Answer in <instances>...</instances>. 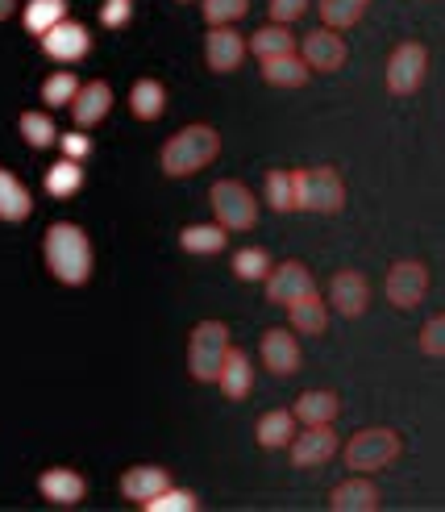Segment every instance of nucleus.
I'll use <instances>...</instances> for the list:
<instances>
[{"label":"nucleus","mask_w":445,"mask_h":512,"mask_svg":"<svg viewBox=\"0 0 445 512\" xmlns=\"http://www.w3.org/2000/svg\"><path fill=\"white\" fill-rule=\"evenodd\" d=\"M42 254H46L50 275L63 279L67 288H84L92 279V242L80 225H71V221L50 225L42 238Z\"/></svg>","instance_id":"f257e3e1"},{"label":"nucleus","mask_w":445,"mask_h":512,"mask_svg":"<svg viewBox=\"0 0 445 512\" xmlns=\"http://www.w3.org/2000/svg\"><path fill=\"white\" fill-rule=\"evenodd\" d=\"M221 150V138L213 125H183V130L175 138H167L163 146V171L183 179V175H196L200 167H208L217 159Z\"/></svg>","instance_id":"f03ea898"},{"label":"nucleus","mask_w":445,"mask_h":512,"mask_svg":"<svg viewBox=\"0 0 445 512\" xmlns=\"http://www.w3.org/2000/svg\"><path fill=\"white\" fill-rule=\"evenodd\" d=\"M292 184H296V209L308 213H342L346 204V184L333 167H300L292 171Z\"/></svg>","instance_id":"7ed1b4c3"},{"label":"nucleus","mask_w":445,"mask_h":512,"mask_svg":"<svg viewBox=\"0 0 445 512\" xmlns=\"http://www.w3.org/2000/svg\"><path fill=\"white\" fill-rule=\"evenodd\" d=\"M229 354V329L221 321H200L188 342V371L200 383H217Z\"/></svg>","instance_id":"20e7f679"},{"label":"nucleus","mask_w":445,"mask_h":512,"mask_svg":"<svg viewBox=\"0 0 445 512\" xmlns=\"http://www.w3.org/2000/svg\"><path fill=\"white\" fill-rule=\"evenodd\" d=\"M400 433L396 429H362V433H354V438L346 442V450H342V458H346V467L350 471H358V475H366V471H383V467H391L400 458Z\"/></svg>","instance_id":"39448f33"},{"label":"nucleus","mask_w":445,"mask_h":512,"mask_svg":"<svg viewBox=\"0 0 445 512\" xmlns=\"http://www.w3.org/2000/svg\"><path fill=\"white\" fill-rule=\"evenodd\" d=\"M208 204H213V213L225 229H254L258 225V204L242 179H217L213 192H208Z\"/></svg>","instance_id":"423d86ee"},{"label":"nucleus","mask_w":445,"mask_h":512,"mask_svg":"<svg viewBox=\"0 0 445 512\" xmlns=\"http://www.w3.org/2000/svg\"><path fill=\"white\" fill-rule=\"evenodd\" d=\"M425 71H429V50L421 42H400L387 59V92L391 96H412L425 84Z\"/></svg>","instance_id":"0eeeda50"},{"label":"nucleus","mask_w":445,"mask_h":512,"mask_svg":"<svg viewBox=\"0 0 445 512\" xmlns=\"http://www.w3.org/2000/svg\"><path fill=\"white\" fill-rule=\"evenodd\" d=\"M429 292V271L425 263H416V259H404L387 271V300L396 304V309H416V304L425 300Z\"/></svg>","instance_id":"6e6552de"},{"label":"nucleus","mask_w":445,"mask_h":512,"mask_svg":"<svg viewBox=\"0 0 445 512\" xmlns=\"http://www.w3.org/2000/svg\"><path fill=\"white\" fill-rule=\"evenodd\" d=\"M246 59V38L233 25H208L204 34V63L208 71H233Z\"/></svg>","instance_id":"1a4fd4ad"},{"label":"nucleus","mask_w":445,"mask_h":512,"mask_svg":"<svg viewBox=\"0 0 445 512\" xmlns=\"http://www.w3.org/2000/svg\"><path fill=\"white\" fill-rule=\"evenodd\" d=\"M292 463L296 467H321V463H329V458L342 450V442H337V433H333V425H304V433L300 438H292Z\"/></svg>","instance_id":"9d476101"},{"label":"nucleus","mask_w":445,"mask_h":512,"mask_svg":"<svg viewBox=\"0 0 445 512\" xmlns=\"http://www.w3.org/2000/svg\"><path fill=\"white\" fill-rule=\"evenodd\" d=\"M308 292H317V284H312V275H308V267L304 263H279L271 275H267V300L271 304H296V300H304Z\"/></svg>","instance_id":"9b49d317"},{"label":"nucleus","mask_w":445,"mask_h":512,"mask_svg":"<svg viewBox=\"0 0 445 512\" xmlns=\"http://www.w3.org/2000/svg\"><path fill=\"white\" fill-rule=\"evenodd\" d=\"M329 300L342 317H362L366 304H371V284H366L362 271H337L329 279Z\"/></svg>","instance_id":"f8f14e48"},{"label":"nucleus","mask_w":445,"mask_h":512,"mask_svg":"<svg viewBox=\"0 0 445 512\" xmlns=\"http://www.w3.org/2000/svg\"><path fill=\"white\" fill-rule=\"evenodd\" d=\"M300 55H304V63L312 71H337V67L346 63V42H342V34L325 25V30H312L300 42Z\"/></svg>","instance_id":"ddd939ff"},{"label":"nucleus","mask_w":445,"mask_h":512,"mask_svg":"<svg viewBox=\"0 0 445 512\" xmlns=\"http://www.w3.org/2000/svg\"><path fill=\"white\" fill-rule=\"evenodd\" d=\"M42 50L50 59H59V63H75V59H84L92 50V34L84 30L80 21H59L55 30L42 38Z\"/></svg>","instance_id":"4468645a"},{"label":"nucleus","mask_w":445,"mask_h":512,"mask_svg":"<svg viewBox=\"0 0 445 512\" xmlns=\"http://www.w3.org/2000/svg\"><path fill=\"white\" fill-rule=\"evenodd\" d=\"M263 363L275 375H296L300 371V342L292 329H267L263 334Z\"/></svg>","instance_id":"2eb2a0df"},{"label":"nucleus","mask_w":445,"mask_h":512,"mask_svg":"<svg viewBox=\"0 0 445 512\" xmlns=\"http://www.w3.org/2000/svg\"><path fill=\"white\" fill-rule=\"evenodd\" d=\"M171 488V475L163 467H129L121 475V496L125 500H134V504H150L159 492Z\"/></svg>","instance_id":"dca6fc26"},{"label":"nucleus","mask_w":445,"mask_h":512,"mask_svg":"<svg viewBox=\"0 0 445 512\" xmlns=\"http://www.w3.org/2000/svg\"><path fill=\"white\" fill-rule=\"evenodd\" d=\"M109 105H113V88L109 84H84L80 88V96L71 100V113H75V125L80 130H92V125H100L104 121V113H109Z\"/></svg>","instance_id":"f3484780"},{"label":"nucleus","mask_w":445,"mask_h":512,"mask_svg":"<svg viewBox=\"0 0 445 512\" xmlns=\"http://www.w3.org/2000/svg\"><path fill=\"white\" fill-rule=\"evenodd\" d=\"M329 508L333 512H375L379 508V488L371 479H346V483L333 488Z\"/></svg>","instance_id":"a211bd4d"},{"label":"nucleus","mask_w":445,"mask_h":512,"mask_svg":"<svg viewBox=\"0 0 445 512\" xmlns=\"http://www.w3.org/2000/svg\"><path fill=\"white\" fill-rule=\"evenodd\" d=\"M38 492H42L50 504H75V500H84L88 483H84V475H75V471H67V467H50V471H42V479H38Z\"/></svg>","instance_id":"6ab92c4d"},{"label":"nucleus","mask_w":445,"mask_h":512,"mask_svg":"<svg viewBox=\"0 0 445 512\" xmlns=\"http://www.w3.org/2000/svg\"><path fill=\"white\" fill-rule=\"evenodd\" d=\"M308 63H304V55H275V59H263V80L271 84V88H304L308 84Z\"/></svg>","instance_id":"aec40b11"},{"label":"nucleus","mask_w":445,"mask_h":512,"mask_svg":"<svg viewBox=\"0 0 445 512\" xmlns=\"http://www.w3.org/2000/svg\"><path fill=\"white\" fill-rule=\"evenodd\" d=\"M292 413H296V421H304V425H333L337 413H342V400H337V392L317 388V392H304V396L296 400Z\"/></svg>","instance_id":"412c9836"},{"label":"nucleus","mask_w":445,"mask_h":512,"mask_svg":"<svg viewBox=\"0 0 445 512\" xmlns=\"http://www.w3.org/2000/svg\"><path fill=\"white\" fill-rule=\"evenodd\" d=\"M221 392L229 396V400H246L250 396V388H254V371H250V358H246V350H233L229 346V354H225V367H221Z\"/></svg>","instance_id":"4be33fe9"},{"label":"nucleus","mask_w":445,"mask_h":512,"mask_svg":"<svg viewBox=\"0 0 445 512\" xmlns=\"http://www.w3.org/2000/svg\"><path fill=\"white\" fill-rule=\"evenodd\" d=\"M258 446L263 450H283V446H292L296 438V413L292 408H271V413L258 421Z\"/></svg>","instance_id":"5701e85b"},{"label":"nucleus","mask_w":445,"mask_h":512,"mask_svg":"<svg viewBox=\"0 0 445 512\" xmlns=\"http://www.w3.org/2000/svg\"><path fill=\"white\" fill-rule=\"evenodd\" d=\"M34 213V196L25 192V184L0 167V221H25Z\"/></svg>","instance_id":"b1692460"},{"label":"nucleus","mask_w":445,"mask_h":512,"mask_svg":"<svg viewBox=\"0 0 445 512\" xmlns=\"http://www.w3.org/2000/svg\"><path fill=\"white\" fill-rule=\"evenodd\" d=\"M287 317H292V329L296 334H325V325H329V313H325V300L317 292H308L304 300L296 304H287Z\"/></svg>","instance_id":"393cba45"},{"label":"nucleus","mask_w":445,"mask_h":512,"mask_svg":"<svg viewBox=\"0 0 445 512\" xmlns=\"http://www.w3.org/2000/svg\"><path fill=\"white\" fill-rule=\"evenodd\" d=\"M129 109H134L138 121H159L167 109V88L159 80H138L134 92H129Z\"/></svg>","instance_id":"a878e982"},{"label":"nucleus","mask_w":445,"mask_h":512,"mask_svg":"<svg viewBox=\"0 0 445 512\" xmlns=\"http://www.w3.org/2000/svg\"><path fill=\"white\" fill-rule=\"evenodd\" d=\"M21 21H25V30H30V34L46 38L59 21H67V0H30Z\"/></svg>","instance_id":"bb28decb"},{"label":"nucleus","mask_w":445,"mask_h":512,"mask_svg":"<svg viewBox=\"0 0 445 512\" xmlns=\"http://www.w3.org/2000/svg\"><path fill=\"white\" fill-rule=\"evenodd\" d=\"M250 50L258 59H275V55H292L296 50V38H292V30H287V25H263V30H258L254 38H250Z\"/></svg>","instance_id":"cd10ccee"},{"label":"nucleus","mask_w":445,"mask_h":512,"mask_svg":"<svg viewBox=\"0 0 445 512\" xmlns=\"http://www.w3.org/2000/svg\"><path fill=\"white\" fill-rule=\"evenodd\" d=\"M225 234H229V229L221 221L217 225H188L179 234V246L188 250V254H217L225 246Z\"/></svg>","instance_id":"c85d7f7f"},{"label":"nucleus","mask_w":445,"mask_h":512,"mask_svg":"<svg viewBox=\"0 0 445 512\" xmlns=\"http://www.w3.org/2000/svg\"><path fill=\"white\" fill-rule=\"evenodd\" d=\"M80 188H84V171H80V163H75V159H63V163H55L46 171V192L55 200H67Z\"/></svg>","instance_id":"c756f323"},{"label":"nucleus","mask_w":445,"mask_h":512,"mask_svg":"<svg viewBox=\"0 0 445 512\" xmlns=\"http://www.w3.org/2000/svg\"><path fill=\"white\" fill-rule=\"evenodd\" d=\"M366 5H371V0H321V21L329 30H350L366 13Z\"/></svg>","instance_id":"7c9ffc66"},{"label":"nucleus","mask_w":445,"mask_h":512,"mask_svg":"<svg viewBox=\"0 0 445 512\" xmlns=\"http://www.w3.org/2000/svg\"><path fill=\"white\" fill-rule=\"evenodd\" d=\"M267 204H271L275 213H292V209H296L292 171H267Z\"/></svg>","instance_id":"2f4dec72"},{"label":"nucleus","mask_w":445,"mask_h":512,"mask_svg":"<svg viewBox=\"0 0 445 512\" xmlns=\"http://www.w3.org/2000/svg\"><path fill=\"white\" fill-rule=\"evenodd\" d=\"M275 267H271V254L267 250H258V246H246L233 254V275L238 279H267Z\"/></svg>","instance_id":"473e14b6"},{"label":"nucleus","mask_w":445,"mask_h":512,"mask_svg":"<svg viewBox=\"0 0 445 512\" xmlns=\"http://www.w3.org/2000/svg\"><path fill=\"white\" fill-rule=\"evenodd\" d=\"M17 130H21V138H25V142H30V146H38V150H46L50 142L59 138V134H55V121H50L46 113H21Z\"/></svg>","instance_id":"72a5a7b5"},{"label":"nucleus","mask_w":445,"mask_h":512,"mask_svg":"<svg viewBox=\"0 0 445 512\" xmlns=\"http://www.w3.org/2000/svg\"><path fill=\"white\" fill-rule=\"evenodd\" d=\"M80 96V80H75L71 71H55L50 80L42 84V100L50 109H59V105H71V100Z\"/></svg>","instance_id":"f704fd0d"},{"label":"nucleus","mask_w":445,"mask_h":512,"mask_svg":"<svg viewBox=\"0 0 445 512\" xmlns=\"http://www.w3.org/2000/svg\"><path fill=\"white\" fill-rule=\"evenodd\" d=\"M250 13V0H204V21L208 25H233Z\"/></svg>","instance_id":"c9c22d12"},{"label":"nucleus","mask_w":445,"mask_h":512,"mask_svg":"<svg viewBox=\"0 0 445 512\" xmlns=\"http://www.w3.org/2000/svg\"><path fill=\"white\" fill-rule=\"evenodd\" d=\"M146 508H150V512H196V496L183 492V488H167V492L154 496Z\"/></svg>","instance_id":"e433bc0d"},{"label":"nucleus","mask_w":445,"mask_h":512,"mask_svg":"<svg viewBox=\"0 0 445 512\" xmlns=\"http://www.w3.org/2000/svg\"><path fill=\"white\" fill-rule=\"evenodd\" d=\"M421 350H425L429 358H445V313H437V317L425 321V329H421Z\"/></svg>","instance_id":"4c0bfd02"},{"label":"nucleus","mask_w":445,"mask_h":512,"mask_svg":"<svg viewBox=\"0 0 445 512\" xmlns=\"http://www.w3.org/2000/svg\"><path fill=\"white\" fill-rule=\"evenodd\" d=\"M134 17V0H104V9H100V21L109 25V30H121V25Z\"/></svg>","instance_id":"58836bf2"},{"label":"nucleus","mask_w":445,"mask_h":512,"mask_svg":"<svg viewBox=\"0 0 445 512\" xmlns=\"http://www.w3.org/2000/svg\"><path fill=\"white\" fill-rule=\"evenodd\" d=\"M308 13V0H271V21L275 25H292Z\"/></svg>","instance_id":"ea45409f"},{"label":"nucleus","mask_w":445,"mask_h":512,"mask_svg":"<svg viewBox=\"0 0 445 512\" xmlns=\"http://www.w3.org/2000/svg\"><path fill=\"white\" fill-rule=\"evenodd\" d=\"M88 150H92L88 134H67V138H63V155H67V159H75V163L88 159Z\"/></svg>","instance_id":"a19ab883"},{"label":"nucleus","mask_w":445,"mask_h":512,"mask_svg":"<svg viewBox=\"0 0 445 512\" xmlns=\"http://www.w3.org/2000/svg\"><path fill=\"white\" fill-rule=\"evenodd\" d=\"M13 5H17V0H0V21H9V17H13Z\"/></svg>","instance_id":"79ce46f5"}]
</instances>
